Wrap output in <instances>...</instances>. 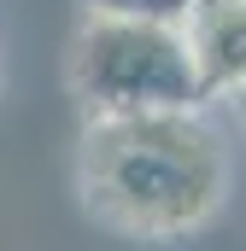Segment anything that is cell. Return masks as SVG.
<instances>
[{"mask_svg":"<svg viewBox=\"0 0 246 251\" xmlns=\"http://www.w3.org/2000/svg\"><path fill=\"white\" fill-rule=\"evenodd\" d=\"M82 187L106 222L170 240L211 216L223 193V152L193 111L94 117L82 140Z\"/></svg>","mask_w":246,"mask_h":251,"instance_id":"6da1fadb","label":"cell"},{"mask_svg":"<svg viewBox=\"0 0 246 251\" xmlns=\"http://www.w3.org/2000/svg\"><path fill=\"white\" fill-rule=\"evenodd\" d=\"M70 82L88 100L94 117H129V111H193L199 82L187 64L182 29L170 24H123V18H88L76 35Z\"/></svg>","mask_w":246,"mask_h":251,"instance_id":"7a4b0ae2","label":"cell"},{"mask_svg":"<svg viewBox=\"0 0 246 251\" xmlns=\"http://www.w3.org/2000/svg\"><path fill=\"white\" fill-rule=\"evenodd\" d=\"M88 18H123V24H170L182 29L193 0H82Z\"/></svg>","mask_w":246,"mask_h":251,"instance_id":"277c9868","label":"cell"},{"mask_svg":"<svg viewBox=\"0 0 246 251\" xmlns=\"http://www.w3.org/2000/svg\"><path fill=\"white\" fill-rule=\"evenodd\" d=\"M182 47L199 82V100L241 88L246 76V0H193L182 18Z\"/></svg>","mask_w":246,"mask_h":251,"instance_id":"3957f363","label":"cell"}]
</instances>
